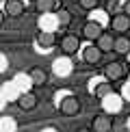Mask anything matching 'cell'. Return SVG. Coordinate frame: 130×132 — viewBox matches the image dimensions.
<instances>
[{
    "label": "cell",
    "mask_w": 130,
    "mask_h": 132,
    "mask_svg": "<svg viewBox=\"0 0 130 132\" xmlns=\"http://www.w3.org/2000/svg\"><path fill=\"white\" fill-rule=\"evenodd\" d=\"M56 18H59V24L61 26H67L69 22H72V13H69L67 9H61V11H56Z\"/></svg>",
    "instance_id": "16"
},
{
    "label": "cell",
    "mask_w": 130,
    "mask_h": 132,
    "mask_svg": "<svg viewBox=\"0 0 130 132\" xmlns=\"http://www.w3.org/2000/svg\"><path fill=\"white\" fill-rule=\"evenodd\" d=\"M37 104H39V100H37V93L35 91H24L18 97V108H20V111H24V113L35 111Z\"/></svg>",
    "instance_id": "3"
},
{
    "label": "cell",
    "mask_w": 130,
    "mask_h": 132,
    "mask_svg": "<svg viewBox=\"0 0 130 132\" xmlns=\"http://www.w3.org/2000/svg\"><path fill=\"white\" fill-rule=\"evenodd\" d=\"M35 43L39 48H52V46H56V35L50 30H37L35 32Z\"/></svg>",
    "instance_id": "10"
},
{
    "label": "cell",
    "mask_w": 130,
    "mask_h": 132,
    "mask_svg": "<svg viewBox=\"0 0 130 132\" xmlns=\"http://www.w3.org/2000/svg\"><path fill=\"white\" fill-rule=\"evenodd\" d=\"M113 52L119 54V56H128V54H130V37L117 35L115 37V48H113Z\"/></svg>",
    "instance_id": "13"
},
{
    "label": "cell",
    "mask_w": 130,
    "mask_h": 132,
    "mask_svg": "<svg viewBox=\"0 0 130 132\" xmlns=\"http://www.w3.org/2000/svg\"><path fill=\"white\" fill-rule=\"evenodd\" d=\"M80 35H83L85 39H89V41H98L102 35H104V28H102L100 22H85Z\"/></svg>",
    "instance_id": "6"
},
{
    "label": "cell",
    "mask_w": 130,
    "mask_h": 132,
    "mask_svg": "<svg viewBox=\"0 0 130 132\" xmlns=\"http://www.w3.org/2000/svg\"><path fill=\"white\" fill-rule=\"evenodd\" d=\"M80 108H83V104H80V97H76V95H65L61 104H59V111L65 117H76L80 113Z\"/></svg>",
    "instance_id": "1"
},
{
    "label": "cell",
    "mask_w": 130,
    "mask_h": 132,
    "mask_svg": "<svg viewBox=\"0 0 130 132\" xmlns=\"http://www.w3.org/2000/svg\"><path fill=\"white\" fill-rule=\"evenodd\" d=\"M111 93H113V87H111V82H108V80L95 85V97H98V100H106Z\"/></svg>",
    "instance_id": "15"
},
{
    "label": "cell",
    "mask_w": 130,
    "mask_h": 132,
    "mask_svg": "<svg viewBox=\"0 0 130 132\" xmlns=\"http://www.w3.org/2000/svg\"><path fill=\"white\" fill-rule=\"evenodd\" d=\"M78 4H80V9H85V11H93L100 7V0H78Z\"/></svg>",
    "instance_id": "17"
},
{
    "label": "cell",
    "mask_w": 130,
    "mask_h": 132,
    "mask_svg": "<svg viewBox=\"0 0 130 132\" xmlns=\"http://www.w3.org/2000/svg\"><path fill=\"white\" fill-rule=\"evenodd\" d=\"M95 46L100 48L102 52H113V48H115V35H108V32H104V35L95 41Z\"/></svg>",
    "instance_id": "14"
},
{
    "label": "cell",
    "mask_w": 130,
    "mask_h": 132,
    "mask_svg": "<svg viewBox=\"0 0 130 132\" xmlns=\"http://www.w3.org/2000/svg\"><path fill=\"white\" fill-rule=\"evenodd\" d=\"M37 13H56L63 9V0H35Z\"/></svg>",
    "instance_id": "8"
},
{
    "label": "cell",
    "mask_w": 130,
    "mask_h": 132,
    "mask_svg": "<svg viewBox=\"0 0 130 132\" xmlns=\"http://www.w3.org/2000/svg\"><path fill=\"white\" fill-rule=\"evenodd\" d=\"M91 130L93 132H111L113 130V117L106 113H98L91 121Z\"/></svg>",
    "instance_id": "7"
},
{
    "label": "cell",
    "mask_w": 130,
    "mask_h": 132,
    "mask_svg": "<svg viewBox=\"0 0 130 132\" xmlns=\"http://www.w3.org/2000/svg\"><path fill=\"white\" fill-rule=\"evenodd\" d=\"M124 13L130 15V0H126V4H124Z\"/></svg>",
    "instance_id": "19"
},
{
    "label": "cell",
    "mask_w": 130,
    "mask_h": 132,
    "mask_svg": "<svg viewBox=\"0 0 130 132\" xmlns=\"http://www.w3.org/2000/svg\"><path fill=\"white\" fill-rule=\"evenodd\" d=\"M102 54H104V52H102L95 43H91V46H87L85 50H83V61L89 63V65H95V63L102 61Z\"/></svg>",
    "instance_id": "11"
},
{
    "label": "cell",
    "mask_w": 130,
    "mask_h": 132,
    "mask_svg": "<svg viewBox=\"0 0 130 132\" xmlns=\"http://www.w3.org/2000/svg\"><path fill=\"white\" fill-rule=\"evenodd\" d=\"M28 78L32 82V87H43L48 82V71L43 67H39V65H35V67L28 69Z\"/></svg>",
    "instance_id": "12"
},
{
    "label": "cell",
    "mask_w": 130,
    "mask_h": 132,
    "mask_svg": "<svg viewBox=\"0 0 130 132\" xmlns=\"http://www.w3.org/2000/svg\"><path fill=\"white\" fill-rule=\"evenodd\" d=\"M111 30L113 32H119V35H126L130 30V15L126 13H115L111 18Z\"/></svg>",
    "instance_id": "5"
},
{
    "label": "cell",
    "mask_w": 130,
    "mask_h": 132,
    "mask_svg": "<svg viewBox=\"0 0 130 132\" xmlns=\"http://www.w3.org/2000/svg\"><path fill=\"white\" fill-rule=\"evenodd\" d=\"M59 48H61V52L65 54V56H72V54H76L80 50V37L78 35H63L61 39H59Z\"/></svg>",
    "instance_id": "2"
},
{
    "label": "cell",
    "mask_w": 130,
    "mask_h": 132,
    "mask_svg": "<svg viewBox=\"0 0 130 132\" xmlns=\"http://www.w3.org/2000/svg\"><path fill=\"white\" fill-rule=\"evenodd\" d=\"M4 15H7V13H4V11L0 9V28H2V26H4V20H7V18H4Z\"/></svg>",
    "instance_id": "18"
},
{
    "label": "cell",
    "mask_w": 130,
    "mask_h": 132,
    "mask_svg": "<svg viewBox=\"0 0 130 132\" xmlns=\"http://www.w3.org/2000/svg\"><path fill=\"white\" fill-rule=\"evenodd\" d=\"M124 76H126V67H124L121 63H117V61H111L104 67V78L108 82H117V80H121Z\"/></svg>",
    "instance_id": "4"
},
{
    "label": "cell",
    "mask_w": 130,
    "mask_h": 132,
    "mask_svg": "<svg viewBox=\"0 0 130 132\" xmlns=\"http://www.w3.org/2000/svg\"><path fill=\"white\" fill-rule=\"evenodd\" d=\"M76 132H93V130H91V128H78Z\"/></svg>",
    "instance_id": "20"
},
{
    "label": "cell",
    "mask_w": 130,
    "mask_h": 132,
    "mask_svg": "<svg viewBox=\"0 0 130 132\" xmlns=\"http://www.w3.org/2000/svg\"><path fill=\"white\" fill-rule=\"evenodd\" d=\"M26 11V2L24 0H4V13L7 18H20Z\"/></svg>",
    "instance_id": "9"
}]
</instances>
